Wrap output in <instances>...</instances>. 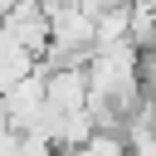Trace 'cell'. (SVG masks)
<instances>
[{
	"instance_id": "obj_1",
	"label": "cell",
	"mask_w": 156,
	"mask_h": 156,
	"mask_svg": "<svg viewBox=\"0 0 156 156\" xmlns=\"http://www.w3.org/2000/svg\"><path fill=\"white\" fill-rule=\"evenodd\" d=\"M141 83H146V98L156 102V49H151V54L141 58Z\"/></svg>"
}]
</instances>
